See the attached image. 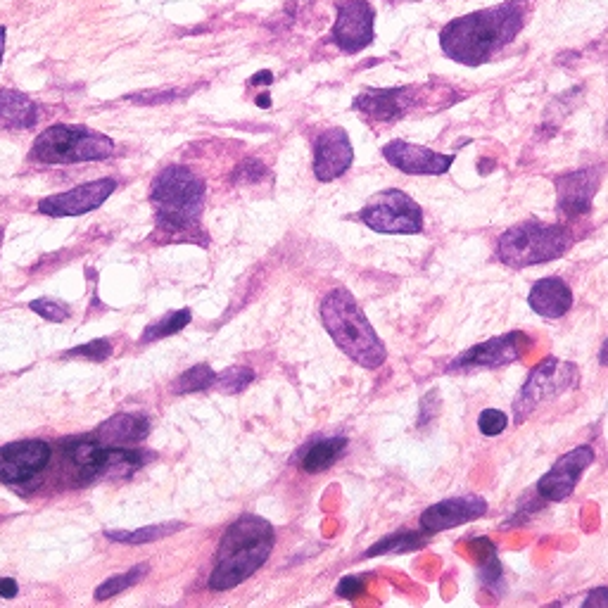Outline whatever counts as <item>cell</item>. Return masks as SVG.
I'll return each instance as SVG.
<instances>
[{"mask_svg":"<svg viewBox=\"0 0 608 608\" xmlns=\"http://www.w3.org/2000/svg\"><path fill=\"white\" fill-rule=\"evenodd\" d=\"M5 34H8V31H5V27H0V62H3V53H5Z\"/></svg>","mask_w":608,"mask_h":608,"instance_id":"cell-39","label":"cell"},{"mask_svg":"<svg viewBox=\"0 0 608 608\" xmlns=\"http://www.w3.org/2000/svg\"><path fill=\"white\" fill-rule=\"evenodd\" d=\"M145 575H148V563H141V566L126 570V573H122V575H114V578L105 580L103 585L95 589V599H98V601L110 599V597H114V594L124 592V589H129L133 585H138V582H141Z\"/></svg>","mask_w":608,"mask_h":608,"instance_id":"cell-28","label":"cell"},{"mask_svg":"<svg viewBox=\"0 0 608 608\" xmlns=\"http://www.w3.org/2000/svg\"><path fill=\"white\" fill-rule=\"evenodd\" d=\"M257 105L259 107H269L271 105V98H269V95H266V98L262 95V98H257Z\"/></svg>","mask_w":608,"mask_h":608,"instance_id":"cell-41","label":"cell"},{"mask_svg":"<svg viewBox=\"0 0 608 608\" xmlns=\"http://www.w3.org/2000/svg\"><path fill=\"white\" fill-rule=\"evenodd\" d=\"M150 433V421L148 416L141 414H119L107 418L103 426L95 433V440L103 442L110 447H124L133 445V442H141Z\"/></svg>","mask_w":608,"mask_h":608,"instance_id":"cell-21","label":"cell"},{"mask_svg":"<svg viewBox=\"0 0 608 608\" xmlns=\"http://www.w3.org/2000/svg\"><path fill=\"white\" fill-rule=\"evenodd\" d=\"M523 29V5L518 0L487 8L449 22L440 34V46L461 65H483L511 43Z\"/></svg>","mask_w":608,"mask_h":608,"instance_id":"cell-1","label":"cell"},{"mask_svg":"<svg viewBox=\"0 0 608 608\" xmlns=\"http://www.w3.org/2000/svg\"><path fill=\"white\" fill-rule=\"evenodd\" d=\"M53 449L46 440H22L0 447V483L19 485L46 471Z\"/></svg>","mask_w":608,"mask_h":608,"instance_id":"cell-11","label":"cell"},{"mask_svg":"<svg viewBox=\"0 0 608 608\" xmlns=\"http://www.w3.org/2000/svg\"><path fill=\"white\" fill-rule=\"evenodd\" d=\"M361 221L378 233H402L414 236L423 231L421 207L402 190L390 188L369 200V205L361 209Z\"/></svg>","mask_w":608,"mask_h":608,"instance_id":"cell-9","label":"cell"},{"mask_svg":"<svg viewBox=\"0 0 608 608\" xmlns=\"http://www.w3.org/2000/svg\"><path fill=\"white\" fill-rule=\"evenodd\" d=\"M67 456L76 466V473L84 480H93L98 475H131L145 464V454L129 452L122 447H110L91 437H79L67 445Z\"/></svg>","mask_w":608,"mask_h":608,"instance_id":"cell-8","label":"cell"},{"mask_svg":"<svg viewBox=\"0 0 608 608\" xmlns=\"http://www.w3.org/2000/svg\"><path fill=\"white\" fill-rule=\"evenodd\" d=\"M570 233L563 226L540 224L528 221L516 228H509L497 243V255L506 266L525 269L532 264H544L551 259H559L568 252Z\"/></svg>","mask_w":608,"mask_h":608,"instance_id":"cell-5","label":"cell"},{"mask_svg":"<svg viewBox=\"0 0 608 608\" xmlns=\"http://www.w3.org/2000/svg\"><path fill=\"white\" fill-rule=\"evenodd\" d=\"M528 304L532 312L544 316V319H561L573 307V293L561 278H542L532 285Z\"/></svg>","mask_w":608,"mask_h":608,"instance_id":"cell-19","label":"cell"},{"mask_svg":"<svg viewBox=\"0 0 608 608\" xmlns=\"http://www.w3.org/2000/svg\"><path fill=\"white\" fill-rule=\"evenodd\" d=\"M608 606V587L592 589V594L585 599V608H604Z\"/></svg>","mask_w":608,"mask_h":608,"instance_id":"cell-36","label":"cell"},{"mask_svg":"<svg viewBox=\"0 0 608 608\" xmlns=\"http://www.w3.org/2000/svg\"><path fill=\"white\" fill-rule=\"evenodd\" d=\"M532 340L523 331L504 333L499 338L485 340L480 345L471 347L464 354H459L452 364L447 366L449 373H466L480 369H499V366L516 364L523 359V354L530 350Z\"/></svg>","mask_w":608,"mask_h":608,"instance_id":"cell-10","label":"cell"},{"mask_svg":"<svg viewBox=\"0 0 608 608\" xmlns=\"http://www.w3.org/2000/svg\"><path fill=\"white\" fill-rule=\"evenodd\" d=\"M150 202L164 231H193L205 207V183L186 167H169L152 181Z\"/></svg>","mask_w":608,"mask_h":608,"instance_id":"cell-4","label":"cell"},{"mask_svg":"<svg viewBox=\"0 0 608 608\" xmlns=\"http://www.w3.org/2000/svg\"><path fill=\"white\" fill-rule=\"evenodd\" d=\"M183 530V523H160V525H148V528L141 530H107L105 535L114 542L122 544H148L157 542L162 537H169L171 532Z\"/></svg>","mask_w":608,"mask_h":608,"instance_id":"cell-25","label":"cell"},{"mask_svg":"<svg viewBox=\"0 0 608 608\" xmlns=\"http://www.w3.org/2000/svg\"><path fill=\"white\" fill-rule=\"evenodd\" d=\"M190 309H179V312L167 314L164 319H160L157 323H150L148 328H145L141 335V342H155L162 338H169V335L183 331V328L190 323Z\"/></svg>","mask_w":608,"mask_h":608,"instance_id":"cell-26","label":"cell"},{"mask_svg":"<svg viewBox=\"0 0 608 608\" xmlns=\"http://www.w3.org/2000/svg\"><path fill=\"white\" fill-rule=\"evenodd\" d=\"M114 190H117V183L112 179L84 183V186L67 190V193L50 195V198L41 200L38 202V212L48 214V217H79V214L98 209Z\"/></svg>","mask_w":608,"mask_h":608,"instance_id":"cell-13","label":"cell"},{"mask_svg":"<svg viewBox=\"0 0 608 608\" xmlns=\"http://www.w3.org/2000/svg\"><path fill=\"white\" fill-rule=\"evenodd\" d=\"M150 98H145V95H131L133 103H141V105H148V103H164V100H171L176 98V91H160V93H148Z\"/></svg>","mask_w":608,"mask_h":608,"instance_id":"cell-35","label":"cell"},{"mask_svg":"<svg viewBox=\"0 0 608 608\" xmlns=\"http://www.w3.org/2000/svg\"><path fill=\"white\" fill-rule=\"evenodd\" d=\"M428 544V532L421 535V532H411V530H399L392 532V535L380 540L378 544L366 551V559H373V556L380 554H409V551H416Z\"/></svg>","mask_w":608,"mask_h":608,"instance_id":"cell-24","label":"cell"},{"mask_svg":"<svg viewBox=\"0 0 608 608\" xmlns=\"http://www.w3.org/2000/svg\"><path fill=\"white\" fill-rule=\"evenodd\" d=\"M29 307H31V312H36L38 316H43V319H48V321L60 323V321L69 319V309L65 307V304L55 302V300H46V297H43V300H34Z\"/></svg>","mask_w":608,"mask_h":608,"instance_id":"cell-31","label":"cell"},{"mask_svg":"<svg viewBox=\"0 0 608 608\" xmlns=\"http://www.w3.org/2000/svg\"><path fill=\"white\" fill-rule=\"evenodd\" d=\"M594 461V449L589 445H580L570 449L568 454H563L549 473H544L537 483V494L549 502H563L570 497L575 490V485L580 483V475L592 466Z\"/></svg>","mask_w":608,"mask_h":608,"instance_id":"cell-12","label":"cell"},{"mask_svg":"<svg viewBox=\"0 0 608 608\" xmlns=\"http://www.w3.org/2000/svg\"><path fill=\"white\" fill-rule=\"evenodd\" d=\"M321 321L335 345L364 369H378L388 359L385 345L359 309L350 290L335 288L321 302Z\"/></svg>","mask_w":608,"mask_h":608,"instance_id":"cell-3","label":"cell"},{"mask_svg":"<svg viewBox=\"0 0 608 608\" xmlns=\"http://www.w3.org/2000/svg\"><path fill=\"white\" fill-rule=\"evenodd\" d=\"M345 447H347V437L342 435L323 437V440L309 442L307 449L302 452L300 468L304 473L328 471V468L340 459V454L345 452Z\"/></svg>","mask_w":608,"mask_h":608,"instance_id":"cell-23","label":"cell"},{"mask_svg":"<svg viewBox=\"0 0 608 608\" xmlns=\"http://www.w3.org/2000/svg\"><path fill=\"white\" fill-rule=\"evenodd\" d=\"M41 110L34 100L17 91H0V126L5 129H31L38 124Z\"/></svg>","mask_w":608,"mask_h":608,"instance_id":"cell-22","label":"cell"},{"mask_svg":"<svg viewBox=\"0 0 608 608\" xmlns=\"http://www.w3.org/2000/svg\"><path fill=\"white\" fill-rule=\"evenodd\" d=\"M575 383H578V369L570 361H561L556 357L544 359L540 366H535V371L525 380L516 402H513V418H516V423H523L540 404L575 388Z\"/></svg>","mask_w":608,"mask_h":608,"instance_id":"cell-7","label":"cell"},{"mask_svg":"<svg viewBox=\"0 0 608 608\" xmlns=\"http://www.w3.org/2000/svg\"><path fill=\"white\" fill-rule=\"evenodd\" d=\"M487 502L480 494H461V497L445 499V502L433 504L430 509L423 511L421 516V530L428 535L435 532H445L456 525L471 523L475 518L485 516Z\"/></svg>","mask_w":608,"mask_h":608,"instance_id":"cell-15","label":"cell"},{"mask_svg":"<svg viewBox=\"0 0 608 608\" xmlns=\"http://www.w3.org/2000/svg\"><path fill=\"white\" fill-rule=\"evenodd\" d=\"M506 426H509V418H506L504 411H499V409H485L478 418L480 433L487 435V437L504 433Z\"/></svg>","mask_w":608,"mask_h":608,"instance_id":"cell-30","label":"cell"},{"mask_svg":"<svg viewBox=\"0 0 608 608\" xmlns=\"http://www.w3.org/2000/svg\"><path fill=\"white\" fill-rule=\"evenodd\" d=\"M114 152V141L105 133L91 131L86 126L57 124L36 138L31 157L43 164H76L107 160Z\"/></svg>","mask_w":608,"mask_h":608,"instance_id":"cell-6","label":"cell"},{"mask_svg":"<svg viewBox=\"0 0 608 608\" xmlns=\"http://www.w3.org/2000/svg\"><path fill=\"white\" fill-rule=\"evenodd\" d=\"M17 594V582L12 578H0V597L12 599Z\"/></svg>","mask_w":608,"mask_h":608,"instance_id":"cell-37","label":"cell"},{"mask_svg":"<svg viewBox=\"0 0 608 608\" xmlns=\"http://www.w3.org/2000/svg\"><path fill=\"white\" fill-rule=\"evenodd\" d=\"M338 597L342 599H357L361 592H364V578H357V575H347L338 582Z\"/></svg>","mask_w":608,"mask_h":608,"instance_id":"cell-34","label":"cell"},{"mask_svg":"<svg viewBox=\"0 0 608 608\" xmlns=\"http://www.w3.org/2000/svg\"><path fill=\"white\" fill-rule=\"evenodd\" d=\"M601 176H604L601 167H592V169L570 171V174H563L556 179V190H559V209L566 214V217L575 219V217H582V214L589 212L594 195H597Z\"/></svg>","mask_w":608,"mask_h":608,"instance_id":"cell-18","label":"cell"},{"mask_svg":"<svg viewBox=\"0 0 608 608\" xmlns=\"http://www.w3.org/2000/svg\"><path fill=\"white\" fill-rule=\"evenodd\" d=\"M411 88H369V91L359 93L354 98V107L361 110V114L371 119H380V122H390V119L402 117L404 105L409 103Z\"/></svg>","mask_w":608,"mask_h":608,"instance_id":"cell-20","label":"cell"},{"mask_svg":"<svg viewBox=\"0 0 608 608\" xmlns=\"http://www.w3.org/2000/svg\"><path fill=\"white\" fill-rule=\"evenodd\" d=\"M354 150L345 129H328L316 138L314 145V174L316 179L328 183L345 174L352 167Z\"/></svg>","mask_w":608,"mask_h":608,"instance_id":"cell-17","label":"cell"},{"mask_svg":"<svg viewBox=\"0 0 608 608\" xmlns=\"http://www.w3.org/2000/svg\"><path fill=\"white\" fill-rule=\"evenodd\" d=\"M266 176V167L257 160H245L240 167L233 171V181L236 183H257Z\"/></svg>","mask_w":608,"mask_h":608,"instance_id":"cell-33","label":"cell"},{"mask_svg":"<svg viewBox=\"0 0 608 608\" xmlns=\"http://www.w3.org/2000/svg\"><path fill=\"white\" fill-rule=\"evenodd\" d=\"M383 157L392 164V167L404 171V174L440 176L452 167L456 160V152H452V155H440V152L423 148V145L392 141L383 148Z\"/></svg>","mask_w":608,"mask_h":608,"instance_id":"cell-16","label":"cell"},{"mask_svg":"<svg viewBox=\"0 0 608 608\" xmlns=\"http://www.w3.org/2000/svg\"><path fill=\"white\" fill-rule=\"evenodd\" d=\"M599 359H601V364H604V366H608V340L604 342V347H601V354H599Z\"/></svg>","mask_w":608,"mask_h":608,"instance_id":"cell-40","label":"cell"},{"mask_svg":"<svg viewBox=\"0 0 608 608\" xmlns=\"http://www.w3.org/2000/svg\"><path fill=\"white\" fill-rule=\"evenodd\" d=\"M373 19H376V12L366 0H345L338 8V19H335L333 27V38L338 48L354 55L361 48L371 46Z\"/></svg>","mask_w":608,"mask_h":608,"instance_id":"cell-14","label":"cell"},{"mask_svg":"<svg viewBox=\"0 0 608 608\" xmlns=\"http://www.w3.org/2000/svg\"><path fill=\"white\" fill-rule=\"evenodd\" d=\"M112 354V345L107 340H93L88 345L72 347L65 352V357H88L91 361H105Z\"/></svg>","mask_w":608,"mask_h":608,"instance_id":"cell-32","label":"cell"},{"mask_svg":"<svg viewBox=\"0 0 608 608\" xmlns=\"http://www.w3.org/2000/svg\"><path fill=\"white\" fill-rule=\"evenodd\" d=\"M214 380H217V373L209 369L207 364H198V366H193V369L181 373V376L176 378V383L171 385V392H174V395L200 392V390H207L209 385H214Z\"/></svg>","mask_w":608,"mask_h":608,"instance_id":"cell-27","label":"cell"},{"mask_svg":"<svg viewBox=\"0 0 608 608\" xmlns=\"http://www.w3.org/2000/svg\"><path fill=\"white\" fill-rule=\"evenodd\" d=\"M252 380H255V371L247 369V366H231V369L217 376L214 385H217L221 392H228V395H238Z\"/></svg>","mask_w":608,"mask_h":608,"instance_id":"cell-29","label":"cell"},{"mask_svg":"<svg viewBox=\"0 0 608 608\" xmlns=\"http://www.w3.org/2000/svg\"><path fill=\"white\" fill-rule=\"evenodd\" d=\"M271 79H274V76H271V72H259V74H255V79H250V84L252 86L271 84Z\"/></svg>","mask_w":608,"mask_h":608,"instance_id":"cell-38","label":"cell"},{"mask_svg":"<svg viewBox=\"0 0 608 608\" xmlns=\"http://www.w3.org/2000/svg\"><path fill=\"white\" fill-rule=\"evenodd\" d=\"M276 544L274 525L264 518L245 513L221 537L209 589L226 592L257 573L271 556Z\"/></svg>","mask_w":608,"mask_h":608,"instance_id":"cell-2","label":"cell"}]
</instances>
